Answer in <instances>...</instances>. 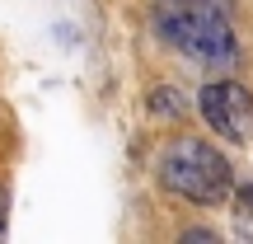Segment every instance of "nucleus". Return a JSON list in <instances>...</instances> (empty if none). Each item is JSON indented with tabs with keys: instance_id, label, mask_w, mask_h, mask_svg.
<instances>
[{
	"instance_id": "1",
	"label": "nucleus",
	"mask_w": 253,
	"mask_h": 244,
	"mask_svg": "<svg viewBox=\"0 0 253 244\" xmlns=\"http://www.w3.org/2000/svg\"><path fill=\"white\" fill-rule=\"evenodd\" d=\"M150 24L173 52L192 56L197 66L230 71L239 61V38L230 28V19L220 9H211L207 0H164L150 14Z\"/></svg>"
},
{
	"instance_id": "6",
	"label": "nucleus",
	"mask_w": 253,
	"mask_h": 244,
	"mask_svg": "<svg viewBox=\"0 0 253 244\" xmlns=\"http://www.w3.org/2000/svg\"><path fill=\"white\" fill-rule=\"evenodd\" d=\"M235 197H239V211H244V216L253 221V183H249V188H239Z\"/></svg>"
},
{
	"instance_id": "3",
	"label": "nucleus",
	"mask_w": 253,
	"mask_h": 244,
	"mask_svg": "<svg viewBox=\"0 0 253 244\" xmlns=\"http://www.w3.org/2000/svg\"><path fill=\"white\" fill-rule=\"evenodd\" d=\"M197 108H202V118H207V127L220 132L230 146H244L249 141V132H253V94L239 80H211V85H202Z\"/></svg>"
},
{
	"instance_id": "5",
	"label": "nucleus",
	"mask_w": 253,
	"mask_h": 244,
	"mask_svg": "<svg viewBox=\"0 0 253 244\" xmlns=\"http://www.w3.org/2000/svg\"><path fill=\"white\" fill-rule=\"evenodd\" d=\"M5 230H9V193L0 183V240H5Z\"/></svg>"
},
{
	"instance_id": "4",
	"label": "nucleus",
	"mask_w": 253,
	"mask_h": 244,
	"mask_svg": "<svg viewBox=\"0 0 253 244\" xmlns=\"http://www.w3.org/2000/svg\"><path fill=\"white\" fill-rule=\"evenodd\" d=\"M145 108H150L155 118H188V94L173 90V85H160V90L145 94Z\"/></svg>"
},
{
	"instance_id": "2",
	"label": "nucleus",
	"mask_w": 253,
	"mask_h": 244,
	"mask_svg": "<svg viewBox=\"0 0 253 244\" xmlns=\"http://www.w3.org/2000/svg\"><path fill=\"white\" fill-rule=\"evenodd\" d=\"M155 174H160L164 193L197 202V207H220L235 197V164L202 136H173L160 150Z\"/></svg>"
}]
</instances>
